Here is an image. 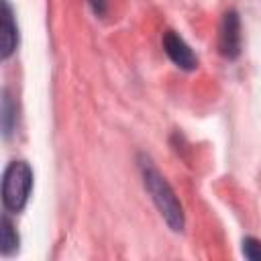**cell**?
Segmentation results:
<instances>
[{
    "mask_svg": "<svg viewBox=\"0 0 261 261\" xmlns=\"http://www.w3.org/2000/svg\"><path fill=\"white\" fill-rule=\"evenodd\" d=\"M18 45V29L8 0H2V59H8Z\"/></svg>",
    "mask_w": 261,
    "mask_h": 261,
    "instance_id": "5b68a950",
    "label": "cell"
},
{
    "mask_svg": "<svg viewBox=\"0 0 261 261\" xmlns=\"http://www.w3.org/2000/svg\"><path fill=\"white\" fill-rule=\"evenodd\" d=\"M141 167H143L145 188L151 194V198H153L155 206L159 208L161 216L171 226V230H181L184 228V212H181V204L177 202L173 190L169 188V184L163 179V175L151 163H143Z\"/></svg>",
    "mask_w": 261,
    "mask_h": 261,
    "instance_id": "6da1fadb",
    "label": "cell"
},
{
    "mask_svg": "<svg viewBox=\"0 0 261 261\" xmlns=\"http://www.w3.org/2000/svg\"><path fill=\"white\" fill-rule=\"evenodd\" d=\"M33 188V169L27 161H12L2 179V202L6 210L20 212L31 196Z\"/></svg>",
    "mask_w": 261,
    "mask_h": 261,
    "instance_id": "7a4b0ae2",
    "label": "cell"
},
{
    "mask_svg": "<svg viewBox=\"0 0 261 261\" xmlns=\"http://www.w3.org/2000/svg\"><path fill=\"white\" fill-rule=\"evenodd\" d=\"M243 255L247 259H253V261H261V241L253 239V237H247L243 241Z\"/></svg>",
    "mask_w": 261,
    "mask_h": 261,
    "instance_id": "52a82bcc",
    "label": "cell"
},
{
    "mask_svg": "<svg viewBox=\"0 0 261 261\" xmlns=\"http://www.w3.org/2000/svg\"><path fill=\"white\" fill-rule=\"evenodd\" d=\"M2 255H12L18 249V234L8 216H2Z\"/></svg>",
    "mask_w": 261,
    "mask_h": 261,
    "instance_id": "8992f818",
    "label": "cell"
},
{
    "mask_svg": "<svg viewBox=\"0 0 261 261\" xmlns=\"http://www.w3.org/2000/svg\"><path fill=\"white\" fill-rule=\"evenodd\" d=\"M163 47H165V53L169 55V59L177 67H181V69H194L198 65L196 55L192 53V49L186 45V41L177 33L167 31L163 35Z\"/></svg>",
    "mask_w": 261,
    "mask_h": 261,
    "instance_id": "277c9868",
    "label": "cell"
},
{
    "mask_svg": "<svg viewBox=\"0 0 261 261\" xmlns=\"http://www.w3.org/2000/svg\"><path fill=\"white\" fill-rule=\"evenodd\" d=\"M218 49L226 59H234L241 53V22L234 10L224 12L218 35Z\"/></svg>",
    "mask_w": 261,
    "mask_h": 261,
    "instance_id": "3957f363",
    "label": "cell"
}]
</instances>
